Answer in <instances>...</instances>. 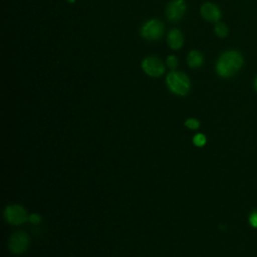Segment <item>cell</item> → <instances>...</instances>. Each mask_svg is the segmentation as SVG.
Segmentation results:
<instances>
[{
  "instance_id": "3957f363",
  "label": "cell",
  "mask_w": 257,
  "mask_h": 257,
  "mask_svg": "<svg viewBox=\"0 0 257 257\" xmlns=\"http://www.w3.org/2000/svg\"><path fill=\"white\" fill-rule=\"evenodd\" d=\"M164 29L163 22L158 19H151L142 26L141 35L149 41H155L163 35Z\"/></svg>"
},
{
  "instance_id": "8fae6325",
  "label": "cell",
  "mask_w": 257,
  "mask_h": 257,
  "mask_svg": "<svg viewBox=\"0 0 257 257\" xmlns=\"http://www.w3.org/2000/svg\"><path fill=\"white\" fill-rule=\"evenodd\" d=\"M214 31H215L217 36L225 37V36H227V34L229 32V29H228V27H227V25L225 23L217 22L215 27H214Z\"/></svg>"
},
{
  "instance_id": "9c48e42d",
  "label": "cell",
  "mask_w": 257,
  "mask_h": 257,
  "mask_svg": "<svg viewBox=\"0 0 257 257\" xmlns=\"http://www.w3.org/2000/svg\"><path fill=\"white\" fill-rule=\"evenodd\" d=\"M167 39H168V44L172 49L177 50L183 46L184 37L179 29H176V28L171 29L168 34Z\"/></svg>"
},
{
  "instance_id": "52a82bcc",
  "label": "cell",
  "mask_w": 257,
  "mask_h": 257,
  "mask_svg": "<svg viewBox=\"0 0 257 257\" xmlns=\"http://www.w3.org/2000/svg\"><path fill=\"white\" fill-rule=\"evenodd\" d=\"M28 236L23 232H17L10 238L9 248L13 253L20 254L24 252L28 246Z\"/></svg>"
},
{
  "instance_id": "7c38bea8",
  "label": "cell",
  "mask_w": 257,
  "mask_h": 257,
  "mask_svg": "<svg viewBox=\"0 0 257 257\" xmlns=\"http://www.w3.org/2000/svg\"><path fill=\"white\" fill-rule=\"evenodd\" d=\"M166 64L168 65L169 68L171 69H174L178 66V59L175 55H170L167 57V60H166Z\"/></svg>"
},
{
  "instance_id": "ac0fdd59",
  "label": "cell",
  "mask_w": 257,
  "mask_h": 257,
  "mask_svg": "<svg viewBox=\"0 0 257 257\" xmlns=\"http://www.w3.org/2000/svg\"><path fill=\"white\" fill-rule=\"evenodd\" d=\"M67 2H69V3H74L75 0H67Z\"/></svg>"
},
{
  "instance_id": "30bf717a",
  "label": "cell",
  "mask_w": 257,
  "mask_h": 257,
  "mask_svg": "<svg viewBox=\"0 0 257 257\" xmlns=\"http://www.w3.org/2000/svg\"><path fill=\"white\" fill-rule=\"evenodd\" d=\"M187 62L191 68H197L204 63V57L198 50H191L188 54Z\"/></svg>"
},
{
  "instance_id": "4fadbf2b",
  "label": "cell",
  "mask_w": 257,
  "mask_h": 257,
  "mask_svg": "<svg viewBox=\"0 0 257 257\" xmlns=\"http://www.w3.org/2000/svg\"><path fill=\"white\" fill-rule=\"evenodd\" d=\"M193 142H194V144H195L197 147H202V146H204L205 143H206V138H205L204 135L198 134V135H196V136L194 137Z\"/></svg>"
},
{
  "instance_id": "ba28073f",
  "label": "cell",
  "mask_w": 257,
  "mask_h": 257,
  "mask_svg": "<svg viewBox=\"0 0 257 257\" xmlns=\"http://www.w3.org/2000/svg\"><path fill=\"white\" fill-rule=\"evenodd\" d=\"M201 15L204 19L210 22H218L221 18V11L220 9L211 2H206L201 7Z\"/></svg>"
},
{
  "instance_id": "7a4b0ae2",
  "label": "cell",
  "mask_w": 257,
  "mask_h": 257,
  "mask_svg": "<svg viewBox=\"0 0 257 257\" xmlns=\"http://www.w3.org/2000/svg\"><path fill=\"white\" fill-rule=\"evenodd\" d=\"M166 82L169 89L178 95H186L191 87L189 77L183 72H170L166 77Z\"/></svg>"
},
{
  "instance_id": "277c9868",
  "label": "cell",
  "mask_w": 257,
  "mask_h": 257,
  "mask_svg": "<svg viewBox=\"0 0 257 257\" xmlns=\"http://www.w3.org/2000/svg\"><path fill=\"white\" fill-rule=\"evenodd\" d=\"M142 68L148 75L159 77L165 72V65L162 60L156 56H148L142 62Z\"/></svg>"
},
{
  "instance_id": "2e32d148",
  "label": "cell",
  "mask_w": 257,
  "mask_h": 257,
  "mask_svg": "<svg viewBox=\"0 0 257 257\" xmlns=\"http://www.w3.org/2000/svg\"><path fill=\"white\" fill-rule=\"evenodd\" d=\"M29 220H30V222H31L32 224H38V223L40 222L41 218H40V216H39L38 214H32V215L29 217Z\"/></svg>"
},
{
  "instance_id": "5b68a950",
  "label": "cell",
  "mask_w": 257,
  "mask_h": 257,
  "mask_svg": "<svg viewBox=\"0 0 257 257\" xmlns=\"http://www.w3.org/2000/svg\"><path fill=\"white\" fill-rule=\"evenodd\" d=\"M186 12V3L184 0H172L166 8V16L171 22L179 21Z\"/></svg>"
},
{
  "instance_id": "e0dca14e",
  "label": "cell",
  "mask_w": 257,
  "mask_h": 257,
  "mask_svg": "<svg viewBox=\"0 0 257 257\" xmlns=\"http://www.w3.org/2000/svg\"><path fill=\"white\" fill-rule=\"evenodd\" d=\"M254 85H255V88H256V90H257V77H256V79H255V82H254Z\"/></svg>"
},
{
  "instance_id": "6da1fadb",
  "label": "cell",
  "mask_w": 257,
  "mask_h": 257,
  "mask_svg": "<svg viewBox=\"0 0 257 257\" xmlns=\"http://www.w3.org/2000/svg\"><path fill=\"white\" fill-rule=\"evenodd\" d=\"M243 65V57L236 50L224 52L216 63V71L222 77H231Z\"/></svg>"
},
{
  "instance_id": "9a60e30c",
  "label": "cell",
  "mask_w": 257,
  "mask_h": 257,
  "mask_svg": "<svg viewBox=\"0 0 257 257\" xmlns=\"http://www.w3.org/2000/svg\"><path fill=\"white\" fill-rule=\"evenodd\" d=\"M249 223L253 228H257V211L251 212L249 216Z\"/></svg>"
},
{
  "instance_id": "5bb4252c",
  "label": "cell",
  "mask_w": 257,
  "mask_h": 257,
  "mask_svg": "<svg viewBox=\"0 0 257 257\" xmlns=\"http://www.w3.org/2000/svg\"><path fill=\"white\" fill-rule=\"evenodd\" d=\"M185 124H186V126H188L189 128L196 130V128H198V127H199L200 122H199L197 119H195V118H189V119H187V120H186Z\"/></svg>"
},
{
  "instance_id": "8992f818",
  "label": "cell",
  "mask_w": 257,
  "mask_h": 257,
  "mask_svg": "<svg viewBox=\"0 0 257 257\" xmlns=\"http://www.w3.org/2000/svg\"><path fill=\"white\" fill-rule=\"evenodd\" d=\"M4 214H5L6 220L9 223L14 224V225L21 224V223L25 222L27 219L26 211L24 210L23 207H21L19 205H13V206L7 207Z\"/></svg>"
}]
</instances>
